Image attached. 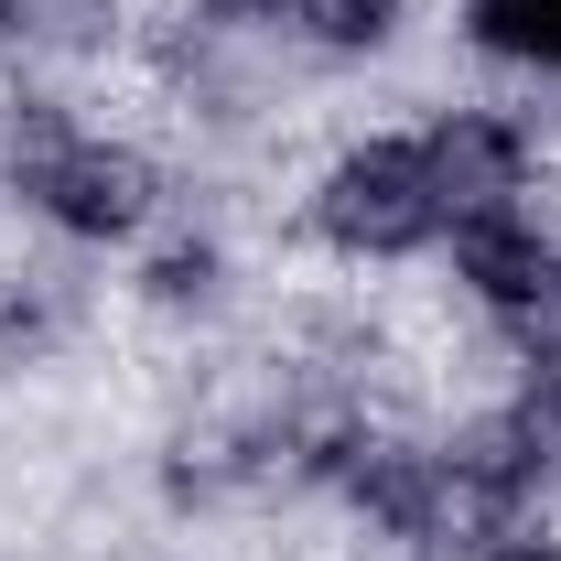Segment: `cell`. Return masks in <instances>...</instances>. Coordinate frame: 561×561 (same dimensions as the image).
Returning <instances> with one entry per match:
<instances>
[{
  "label": "cell",
  "instance_id": "6da1fadb",
  "mask_svg": "<svg viewBox=\"0 0 561 561\" xmlns=\"http://www.w3.org/2000/svg\"><path fill=\"white\" fill-rule=\"evenodd\" d=\"M0 206L55 260H130L173 216V162L66 87H0Z\"/></svg>",
  "mask_w": 561,
  "mask_h": 561
},
{
  "label": "cell",
  "instance_id": "7a4b0ae2",
  "mask_svg": "<svg viewBox=\"0 0 561 561\" xmlns=\"http://www.w3.org/2000/svg\"><path fill=\"white\" fill-rule=\"evenodd\" d=\"M291 227H302L313 260H335L356 280L443 260L454 206H443V173H432L421 119H356V130H335L302 162V184H291Z\"/></svg>",
  "mask_w": 561,
  "mask_h": 561
},
{
  "label": "cell",
  "instance_id": "3957f363",
  "mask_svg": "<svg viewBox=\"0 0 561 561\" xmlns=\"http://www.w3.org/2000/svg\"><path fill=\"white\" fill-rule=\"evenodd\" d=\"M443 291H454V313L486 335L496 356L540 346L561 324V195L540 206H507V216H476V227H454L443 238Z\"/></svg>",
  "mask_w": 561,
  "mask_h": 561
},
{
  "label": "cell",
  "instance_id": "277c9868",
  "mask_svg": "<svg viewBox=\"0 0 561 561\" xmlns=\"http://www.w3.org/2000/svg\"><path fill=\"white\" fill-rule=\"evenodd\" d=\"M130 302L151 313V324H216V313L238 302V249H227V227L173 206L130 249Z\"/></svg>",
  "mask_w": 561,
  "mask_h": 561
},
{
  "label": "cell",
  "instance_id": "5b68a950",
  "mask_svg": "<svg viewBox=\"0 0 561 561\" xmlns=\"http://www.w3.org/2000/svg\"><path fill=\"white\" fill-rule=\"evenodd\" d=\"M454 44L507 87H561V0H454Z\"/></svg>",
  "mask_w": 561,
  "mask_h": 561
},
{
  "label": "cell",
  "instance_id": "8992f818",
  "mask_svg": "<svg viewBox=\"0 0 561 561\" xmlns=\"http://www.w3.org/2000/svg\"><path fill=\"white\" fill-rule=\"evenodd\" d=\"M421 0H302L291 11V55H313V66H389L400 44H411Z\"/></svg>",
  "mask_w": 561,
  "mask_h": 561
},
{
  "label": "cell",
  "instance_id": "52a82bcc",
  "mask_svg": "<svg viewBox=\"0 0 561 561\" xmlns=\"http://www.w3.org/2000/svg\"><path fill=\"white\" fill-rule=\"evenodd\" d=\"M302 0H173V33H216V44H291Z\"/></svg>",
  "mask_w": 561,
  "mask_h": 561
},
{
  "label": "cell",
  "instance_id": "ba28073f",
  "mask_svg": "<svg viewBox=\"0 0 561 561\" xmlns=\"http://www.w3.org/2000/svg\"><path fill=\"white\" fill-rule=\"evenodd\" d=\"M454 561H561V518H518V529H496V540H476Z\"/></svg>",
  "mask_w": 561,
  "mask_h": 561
}]
</instances>
